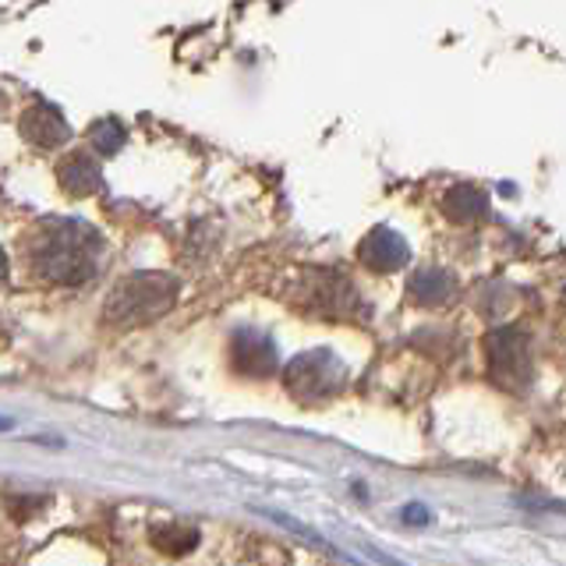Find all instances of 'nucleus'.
<instances>
[{
    "label": "nucleus",
    "instance_id": "f257e3e1",
    "mask_svg": "<svg viewBox=\"0 0 566 566\" xmlns=\"http://www.w3.org/2000/svg\"><path fill=\"white\" fill-rule=\"evenodd\" d=\"M99 234L82 220H53L43 223L29 241V270L46 283L78 287L96 273L99 262Z\"/></svg>",
    "mask_w": 566,
    "mask_h": 566
},
{
    "label": "nucleus",
    "instance_id": "f03ea898",
    "mask_svg": "<svg viewBox=\"0 0 566 566\" xmlns=\"http://www.w3.org/2000/svg\"><path fill=\"white\" fill-rule=\"evenodd\" d=\"M177 301V283L164 273H135L106 301V323L111 326H146L167 315Z\"/></svg>",
    "mask_w": 566,
    "mask_h": 566
},
{
    "label": "nucleus",
    "instance_id": "7ed1b4c3",
    "mask_svg": "<svg viewBox=\"0 0 566 566\" xmlns=\"http://www.w3.org/2000/svg\"><path fill=\"white\" fill-rule=\"evenodd\" d=\"M291 301L318 318H350L354 312H361V297L354 283L336 270H308L294 283Z\"/></svg>",
    "mask_w": 566,
    "mask_h": 566
},
{
    "label": "nucleus",
    "instance_id": "20e7f679",
    "mask_svg": "<svg viewBox=\"0 0 566 566\" xmlns=\"http://www.w3.org/2000/svg\"><path fill=\"white\" fill-rule=\"evenodd\" d=\"M283 386H287L297 400H329L347 386V365L326 347L305 350L283 368Z\"/></svg>",
    "mask_w": 566,
    "mask_h": 566
},
{
    "label": "nucleus",
    "instance_id": "39448f33",
    "mask_svg": "<svg viewBox=\"0 0 566 566\" xmlns=\"http://www.w3.org/2000/svg\"><path fill=\"white\" fill-rule=\"evenodd\" d=\"M485 358H489V379L500 389L521 394L531 382V344L521 329L513 326L492 329L485 336Z\"/></svg>",
    "mask_w": 566,
    "mask_h": 566
},
{
    "label": "nucleus",
    "instance_id": "423d86ee",
    "mask_svg": "<svg viewBox=\"0 0 566 566\" xmlns=\"http://www.w3.org/2000/svg\"><path fill=\"white\" fill-rule=\"evenodd\" d=\"M230 365H234L241 376H252V379L273 376L280 365L276 344L259 329H238L230 336Z\"/></svg>",
    "mask_w": 566,
    "mask_h": 566
},
{
    "label": "nucleus",
    "instance_id": "0eeeda50",
    "mask_svg": "<svg viewBox=\"0 0 566 566\" xmlns=\"http://www.w3.org/2000/svg\"><path fill=\"white\" fill-rule=\"evenodd\" d=\"M358 255H361V262L368 265V270H376V273H397L400 265L411 259V252H407V241L389 227L371 230V234L361 241Z\"/></svg>",
    "mask_w": 566,
    "mask_h": 566
},
{
    "label": "nucleus",
    "instance_id": "6e6552de",
    "mask_svg": "<svg viewBox=\"0 0 566 566\" xmlns=\"http://www.w3.org/2000/svg\"><path fill=\"white\" fill-rule=\"evenodd\" d=\"M18 128H22V135L29 142H35L40 149L64 146V142L71 138L67 120L61 117L57 106H50V103H32L29 111L22 114V120H18Z\"/></svg>",
    "mask_w": 566,
    "mask_h": 566
},
{
    "label": "nucleus",
    "instance_id": "1a4fd4ad",
    "mask_svg": "<svg viewBox=\"0 0 566 566\" xmlns=\"http://www.w3.org/2000/svg\"><path fill=\"white\" fill-rule=\"evenodd\" d=\"M57 181L71 199H85L103 188V170L88 153H71L57 164Z\"/></svg>",
    "mask_w": 566,
    "mask_h": 566
},
{
    "label": "nucleus",
    "instance_id": "9d476101",
    "mask_svg": "<svg viewBox=\"0 0 566 566\" xmlns=\"http://www.w3.org/2000/svg\"><path fill=\"white\" fill-rule=\"evenodd\" d=\"M442 209H447V217L453 223H464V227H474L489 220V195L478 191L474 185H457L447 191V199H442Z\"/></svg>",
    "mask_w": 566,
    "mask_h": 566
},
{
    "label": "nucleus",
    "instance_id": "9b49d317",
    "mask_svg": "<svg viewBox=\"0 0 566 566\" xmlns=\"http://www.w3.org/2000/svg\"><path fill=\"white\" fill-rule=\"evenodd\" d=\"M407 294L424 308L442 305V301L453 294V276L447 270H421L411 276V283H407Z\"/></svg>",
    "mask_w": 566,
    "mask_h": 566
},
{
    "label": "nucleus",
    "instance_id": "f8f14e48",
    "mask_svg": "<svg viewBox=\"0 0 566 566\" xmlns=\"http://www.w3.org/2000/svg\"><path fill=\"white\" fill-rule=\"evenodd\" d=\"M88 138L103 156H114L124 146V124L117 117H99L88 124Z\"/></svg>",
    "mask_w": 566,
    "mask_h": 566
},
{
    "label": "nucleus",
    "instance_id": "ddd939ff",
    "mask_svg": "<svg viewBox=\"0 0 566 566\" xmlns=\"http://www.w3.org/2000/svg\"><path fill=\"white\" fill-rule=\"evenodd\" d=\"M153 545L164 548V553L181 556V553H191V548L199 545V531H191V527H156L153 531Z\"/></svg>",
    "mask_w": 566,
    "mask_h": 566
},
{
    "label": "nucleus",
    "instance_id": "4468645a",
    "mask_svg": "<svg viewBox=\"0 0 566 566\" xmlns=\"http://www.w3.org/2000/svg\"><path fill=\"white\" fill-rule=\"evenodd\" d=\"M400 521H403V524H429V521H432V513L424 510V506H407V510L400 513Z\"/></svg>",
    "mask_w": 566,
    "mask_h": 566
},
{
    "label": "nucleus",
    "instance_id": "2eb2a0df",
    "mask_svg": "<svg viewBox=\"0 0 566 566\" xmlns=\"http://www.w3.org/2000/svg\"><path fill=\"white\" fill-rule=\"evenodd\" d=\"M8 273V259H4V252H0V276Z\"/></svg>",
    "mask_w": 566,
    "mask_h": 566
},
{
    "label": "nucleus",
    "instance_id": "dca6fc26",
    "mask_svg": "<svg viewBox=\"0 0 566 566\" xmlns=\"http://www.w3.org/2000/svg\"><path fill=\"white\" fill-rule=\"evenodd\" d=\"M0 429H8V418H0Z\"/></svg>",
    "mask_w": 566,
    "mask_h": 566
}]
</instances>
